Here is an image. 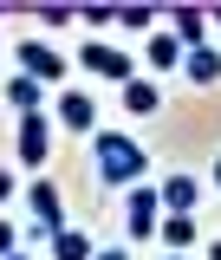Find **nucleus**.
Returning <instances> with one entry per match:
<instances>
[{
	"instance_id": "1",
	"label": "nucleus",
	"mask_w": 221,
	"mask_h": 260,
	"mask_svg": "<svg viewBox=\"0 0 221 260\" xmlns=\"http://www.w3.org/2000/svg\"><path fill=\"white\" fill-rule=\"evenodd\" d=\"M91 162H98V182L137 189L143 169H150V150H143L137 137H124V130H98V137H91Z\"/></svg>"
},
{
	"instance_id": "2",
	"label": "nucleus",
	"mask_w": 221,
	"mask_h": 260,
	"mask_svg": "<svg viewBox=\"0 0 221 260\" xmlns=\"http://www.w3.org/2000/svg\"><path fill=\"white\" fill-rule=\"evenodd\" d=\"M26 208H33V241H46L52 247V234H65V202L52 182H33L26 189Z\"/></svg>"
},
{
	"instance_id": "3",
	"label": "nucleus",
	"mask_w": 221,
	"mask_h": 260,
	"mask_svg": "<svg viewBox=\"0 0 221 260\" xmlns=\"http://www.w3.org/2000/svg\"><path fill=\"white\" fill-rule=\"evenodd\" d=\"M124 221H130V234H137V241H150V234L163 228V189H156V182H137V189H130Z\"/></svg>"
},
{
	"instance_id": "4",
	"label": "nucleus",
	"mask_w": 221,
	"mask_h": 260,
	"mask_svg": "<svg viewBox=\"0 0 221 260\" xmlns=\"http://www.w3.org/2000/svg\"><path fill=\"white\" fill-rule=\"evenodd\" d=\"M13 150H20V162H26V169H39V162H46V150H52V117H46V111L20 117V130H13Z\"/></svg>"
},
{
	"instance_id": "5",
	"label": "nucleus",
	"mask_w": 221,
	"mask_h": 260,
	"mask_svg": "<svg viewBox=\"0 0 221 260\" xmlns=\"http://www.w3.org/2000/svg\"><path fill=\"white\" fill-rule=\"evenodd\" d=\"M52 124H65V130H98V104H91V91H78V85H65L59 91V104H52Z\"/></svg>"
},
{
	"instance_id": "6",
	"label": "nucleus",
	"mask_w": 221,
	"mask_h": 260,
	"mask_svg": "<svg viewBox=\"0 0 221 260\" xmlns=\"http://www.w3.org/2000/svg\"><path fill=\"white\" fill-rule=\"evenodd\" d=\"M13 59H20V72H26V78H39V85H59V78H65V59L46 46V39H26Z\"/></svg>"
},
{
	"instance_id": "7",
	"label": "nucleus",
	"mask_w": 221,
	"mask_h": 260,
	"mask_svg": "<svg viewBox=\"0 0 221 260\" xmlns=\"http://www.w3.org/2000/svg\"><path fill=\"white\" fill-rule=\"evenodd\" d=\"M78 65H85V72H98V78H117V91H124L130 78H137V65L124 59V52H117V46H85V52H78Z\"/></svg>"
},
{
	"instance_id": "8",
	"label": "nucleus",
	"mask_w": 221,
	"mask_h": 260,
	"mask_svg": "<svg viewBox=\"0 0 221 260\" xmlns=\"http://www.w3.org/2000/svg\"><path fill=\"white\" fill-rule=\"evenodd\" d=\"M169 32L182 39V52H202V46H208V13H202V7H189V0H182V7L169 13Z\"/></svg>"
},
{
	"instance_id": "9",
	"label": "nucleus",
	"mask_w": 221,
	"mask_h": 260,
	"mask_svg": "<svg viewBox=\"0 0 221 260\" xmlns=\"http://www.w3.org/2000/svg\"><path fill=\"white\" fill-rule=\"evenodd\" d=\"M163 215H195V202H202V182L195 176H163Z\"/></svg>"
},
{
	"instance_id": "10",
	"label": "nucleus",
	"mask_w": 221,
	"mask_h": 260,
	"mask_svg": "<svg viewBox=\"0 0 221 260\" xmlns=\"http://www.w3.org/2000/svg\"><path fill=\"white\" fill-rule=\"evenodd\" d=\"M143 59L156 65V72H182V59H189V52H182V39H176V32L163 26V32H150V39H143Z\"/></svg>"
},
{
	"instance_id": "11",
	"label": "nucleus",
	"mask_w": 221,
	"mask_h": 260,
	"mask_svg": "<svg viewBox=\"0 0 221 260\" xmlns=\"http://www.w3.org/2000/svg\"><path fill=\"white\" fill-rule=\"evenodd\" d=\"M117 98H124V111H130V117H150V111H163V91L150 85V78H130Z\"/></svg>"
},
{
	"instance_id": "12",
	"label": "nucleus",
	"mask_w": 221,
	"mask_h": 260,
	"mask_svg": "<svg viewBox=\"0 0 221 260\" xmlns=\"http://www.w3.org/2000/svg\"><path fill=\"white\" fill-rule=\"evenodd\" d=\"M156 241L169 247V254H189V241H195V215H163Z\"/></svg>"
},
{
	"instance_id": "13",
	"label": "nucleus",
	"mask_w": 221,
	"mask_h": 260,
	"mask_svg": "<svg viewBox=\"0 0 221 260\" xmlns=\"http://www.w3.org/2000/svg\"><path fill=\"white\" fill-rule=\"evenodd\" d=\"M39 98H46V85H39V78H26V72H20V78H7V104H13L20 117H33V111H39Z\"/></svg>"
},
{
	"instance_id": "14",
	"label": "nucleus",
	"mask_w": 221,
	"mask_h": 260,
	"mask_svg": "<svg viewBox=\"0 0 221 260\" xmlns=\"http://www.w3.org/2000/svg\"><path fill=\"white\" fill-rule=\"evenodd\" d=\"M52 260H98V247L85 228H65V234H52Z\"/></svg>"
},
{
	"instance_id": "15",
	"label": "nucleus",
	"mask_w": 221,
	"mask_h": 260,
	"mask_svg": "<svg viewBox=\"0 0 221 260\" xmlns=\"http://www.w3.org/2000/svg\"><path fill=\"white\" fill-rule=\"evenodd\" d=\"M182 78H189V85H215V78H221V52H215V46L189 52V59H182Z\"/></svg>"
},
{
	"instance_id": "16",
	"label": "nucleus",
	"mask_w": 221,
	"mask_h": 260,
	"mask_svg": "<svg viewBox=\"0 0 221 260\" xmlns=\"http://www.w3.org/2000/svg\"><path fill=\"white\" fill-rule=\"evenodd\" d=\"M117 26H156V7H143V0L137 7H117Z\"/></svg>"
},
{
	"instance_id": "17",
	"label": "nucleus",
	"mask_w": 221,
	"mask_h": 260,
	"mask_svg": "<svg viewBox=\"0 0 221 260\" xmlns=\"http://www.w3.org/2000/svg\"><path fill=\"white\" fill-rule=\"evenodd\" d=\"M7 254H20V228H13V221H0V260H7Z\"/></svg>"
},
{
	"instance_id": "18",
	"label": "nucleus",
	"mask_w": 221,
	"mask_h": 260,
	"mask_svg": "<svg viewBox=\"0 0 221 260\" xmlns=\"http://www.w3.org/2000/svg\"><path fill=\"white\" fill-rule=\"evenodd\" d=\"M7 195H13V169H0V202H7Z\"/></svg>"
},
{
	"instance_id": "19",
	"label": "nucleus",
	"mask_w": 221,
	"mask_h": 260,
	"mask_svg": "<svg viewBox=\"0 0 221 260\" xmlns=\"http://www.w3.org/2000/svg\"><path fill=\"white\" fill-rule=\"evenodd\" d=\"M98 260H130V254H124V247H98Z\"/></svg>"
},
{
	"instance_id": "20",
	"label": "nucleus",
	"mask_w": 221,
	"mask_h": 260,
	"mask_svg": "<svg viewBox=\"0 0 221 260\" xmlns=\"http://www.w3.org/2000/svg\"><path fill=\"white\" fill-rule=\"evenodd\" d=\"M208 182H215V189H221V156H215V169H208Z\"/></svg>"
},
{
	"instance_id": "21",
	"label": "nucleus",
	"mask_w": 221,
	"mask_h": 260,
	"mask_svg": "<svg viewBox=\"0 0 221 260\" xmlns=\"http://www.w3.org/2000/svg\"><path fill=\"white\" fill-rule=\"evenodd\" d=\"M208 260H221V241H208Z\"/></svg>"
},
{
	"instance_id": "22",
	"label": "nucleus",
	"mask_w": 221,
	"mask_h": 260,
	"mask_svg": "<svg viewBox=\"0 0 221 260\" xmlns=\"http://www.w3.org/2000/svg\"><path fill=\"white\" fill-rule=\"evenodd\" d=\"M208 20H215V26H221V7H215V13H208Z\"/></svg>"
},
{
	"instance_id": "23",
	"label": "nucleus",
	"mask_w": 221,
	"mask_h": 260,
	"mask_svg": "<svg viewBox=\"0 0 221 260\" xmlns=\"http://www.w3.org/2000/svg\"><path fill=\"white\" fill-rule=\"evenodd\" d=\"M7 260H33V254H7Z\"/></svg>"
},
{
	"instance_id": "24",
	"label": "nucleus",
	"mask_w": 221,
	"mask_h": 260,
	"mask_svg": "<svg viewBox=\"0 0 221 260\" xmlns=\"http://www.w3.org/2000/svg\"><path fill=\"white\" fill-rule=\"evenodd\" d=\"M169 260H189V254H169Z\"/></svg>"
},
{
	"instance_id": "25",
	"label": "nucleus",
	"mask_w": 221,
	"mask_h": 260,
	"mask_svg": "<svg viewBox=\"0 0 221 260\" xmlns=\"http://www.w3.org/2000/svg\"><path fill=\"white\" fill-rule=\"evenodd\" d=\"M0 52H7V46H0Z\"/></svg>"
}]
</instances>
